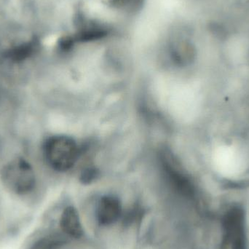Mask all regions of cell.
<instances>
[{"mask_svg":"<svg viewBox=\"0 0 249 249\" xmlns=\"http://www.w3.org/2000/svg\"><path fill=\"white\" fill-rule=\"evenodd\" d=\"M36 48L37 43L35 41H31L12 48L7 51L6 56L13 62H20L32 55Z\"/></svg>","mask_w":249,"mask_h":249,"instance_id":"6","label":"cell"},{"mask_svg":"<svg viewBox=\"0 0 249 249\" xmlns=\"http://www.w3.org/2000/svg\"><path fill=\"white\" fill-rule=\"evenodd\" d=\"M245 213L239 206L225 212L222 221L223 244L230 249H247Z\"/></svg>","mask_w":249,"mask_h":249,"instance_id":"3","label":"cell"},{"mask_svg":"<svg viewBox=\"0 0 249 249\" xmlns=\"http://www.w3.org/2000/svg\"><path fill=\"white\" fill-rule=\"evenodd\" d=\"M99 176V171L95 168H86L82 173L80 181L83 184H89L93 182Z\"/></svg>","mask_w":249,"mask_h":249,"instance_id":"8","label":"cell"},{"mask_svg":"<svg viewBox=\"0 0 249 249\" xmlns=\"http://www.w3.org/2000/svg\"><path fill=\"white\" fill-rule=\"evenodd\" d=\"M3 184L12 193L26 195L35 188V171L32 165L23 158H17L5 165L1 171Z\"/></svg>","mask_w":249,"mask_h":249,"instance_id":"2","label":"cell"},{"mask_svg":"<svg viewBox=\"0 0 249 249\" xmlns=\"http://www.w3.org/2000/svg\"><path fill=\"white\" fill-rule=\"evenodd\" d=\"M65 240L58 234L44 237L35 243L32 249H58L64 245Z\"/></svg>","mask_w":249,"mask_h":249,"instance_id":"7","label":"cell"},{"mask_svg":"<svg viewBox=\"0 0 249 249\" xmlns=\"http://www.w3.org/2000/svg\"><path fill=\"white\" fill-rule=\"evenodd\" d=\"M60 226L64 233L76 239L81 238L84 234L78 212L73 206H68L63 211Z\"/></svg>","mask_w":249,"mask_h":249,"instance_id":"5","label":"cell"},{"mask_svg":"<svg viewBox=\"0 0 249 249\" xmlns=\"http://www.w3.org/2000/svg\"><path fill=\"white\" fill-rule=\"evenodd\" d=\"M44 153L48 163L58 171L71 169L79 157V148L72 138L55 136L50 138L44 146Z\"/></svg>","mask_w":249,"mask_h":249,"instance_id":"1","label":"cell"},{"mask_svg":"<svg viewBox=\"0 0 249 249\" xmlns=\"http://www.w3.org/2000/svg\"><path fill=\"white\" fill-rule=\"evenodd\" d=\"M96 213L98 222L100 225H112L116 222L122 214L121 201L115 196H104L99 200Z\"/></svg>","mask_w":249,"mask_h":249,"instance_id":"4","label":"cell"}]
</instances>
